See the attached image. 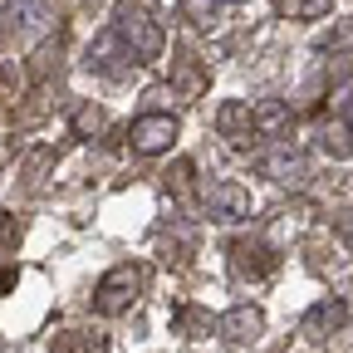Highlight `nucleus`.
Wrapping results in <instances>:
<instances>
[{
	"label": "nucleus",
	"mask_w": 353,
	"mask_h": 353,
	"mask_svg": "<svg viewBox=\"0 0 353 353\" xmlns=\"http://www.w3.org/2000/svg\"><path fill=\"white\" fill-rule=\"evenodd\" d=\"M216 15H221V0H182V20L196 30H206Z\"/></svg>",
	"instance_id": "nucleus-15"
},
{
	"label": "nucleus",
	"mask_w": 353,
	"mask_h": 353,
	"mask_svg": "<svg viewBox=\"0 0 353 353\" xmlns=\"http://www.w3.org/2000/svg\"><path fill=\"white\" fill-rule=\"evenodd\" d=\"M113 30L123 34V44L132 50L138 64H157L162 50H167V30H162V20L143 6V0H123L118 15H113Z\"/></svg>",
	"instance_id": "nucleus-1"
},
{
	"label": "nucleus",
	"mask_w": 353,
	"mask_h": 353,
	"mask_svg": "<svg viewBox=\"0 0 353 353\" xmlns=\"http://www.w3.org/2000/svg\"><path fill=\"white\" fill-rule=\"evenodd\" d=\"M348 324V304L339 299V294H329V299H319L314 309L304 314V334L309 339H324V334H339Z\"/></svg>",
	"instance_id": "nucleus-8"
},
{
	"label": "nucleus",
	"mask_w": 353,
	"mask_h": 353,
	"mask_svg": "<svg viewBox=\"0 0 353 353\" xmlns=\"http://www.w3.org/2000/svg\"><path fill=\"white\" fill-rule=\"evenodd\" d=\"M319 152H329V157H353V128H348V123H334V128H324V138H319Z\"/></svg>",
	"instance_id": "nucleus-14"
},
{
	"label": "nucleus",
	"mask_w": 353,
	"mask_h": 353,
	"mask_svg": "<svg viewBox=\"0 0 353 353\" xmlns=\"http://www.w3.org/2000/svg\"><path fill=\"white\" fill-rule=\"evenodd\" d=\"M172 143H176V118L172 113H143V118H132V128H128V148L143 152V157H157Z\"/></svg>",
	"instance_id": "nucleus-3"
},
{
	"label": "nucleus",
	"mask_w": 353,
	"mask_h": 353,
	"mask_svg": "<svg viewBox=\"0 0 353 353\" xmlns=\"http://www.w3.org/2000/svg\"><path fill=\"white\" fill-rule=\"evenodd\" d=\"M260 172L270 176V182H304L309 176V157L304 152H270V157H260Z\"/></svg>",
	"instance_id": "nucleus-10"
},
{
	"label": "nucleus",
	"mask_w": 353,
	"mask_h": 353,
	"mask_svg": "<svg viewBox=\"0 0 353 353\" xmlns=\"http://www.w3.org/2000/svg\"><path fill=\"white\" fill-rule=\"evenodd\" d=\"M353 44V20H343L339 30H329V39H324V50H348Z\"/></svg>",
	"instance_id": "nucleus-18"
},
{
	"label": "nucleus",
	"mask_w": 353,
	"mask_h": 353,
	"mask_svg": "<svg viewBox=\"0 0 353 353\" xmlns=\"http://www.w3.org/2000/svg\"><path fill=\"white\" fill-rule=\"evenodd\" d=\"M103 128V113L99 108H79L74 113V132H99Z\"/></svg>",
	"instance_id": "nucleus-17"
},
{
	"label": "nucleus",
	"mask_w": 353,
	"mask_h": 353,
	"mask_svg": "<svg viewBox=\"0 0 353 353\" xmlns=\"http://www.w3.org/2000/svg\"><path fill=\"white\" fill-rule=\"evenodd\" d=\"M339 118L353 128V88H343V94H339Z\"/></svg>",
	"instance_id": "nucleus-20"
},
{
	"label": "nucleus",
	"mask_w": 353,
	"mask_h": 353,
	"mask_svg": "<svg viewBox=\"0 0 353 353\" xmlns=\"http://www.w3.org/2000/svg\"><path fill=\"white\" fill-rule=\"evenodd\" d=\"M6 290H15V270H0V294Z\"/></svg>",
	"instance_id": "nucleus-21"
},
{
	"label": "nucleus",
	"mask_w": 353,
	"mask_h": 353,
	"mask_svg": "<svg viewBox=\"0 0 353 353\" xmlns=\"http://www.w3.org/2000/svg\"><path fill=\"white\" fill-rule=\"evenodd\" d=\"M216 132H221V138H231V143H245L255 132V108L241 103V99H226L216 108Z\"/></svg>",
	"instance_id": "nucleus-9"
},
{
	"label": "nucleus",
	"mask_w": 353,
	"mask_h": 353,
	"mask_svg": "<svg viewBox=\"0 0 353 353\" xmlns=\"http://www.w3.org/2000/svg\"><path fill=\"white\" fill-rule=\"evenodd\" d=\"M231 265H236V275H245V280H265L275 270V250L265 241H236L231 245Z\"/></svg>",
	"instance_id": "nucleus-7"
},
{
	"label": "nucleus",
	"mask_w": 353,
	"mask_h": 353,
	"mask_svg": "<svg viewBox=\"0 0 353 353\" xmlns=\"http://www.w3.org/2000/svg\"><path fill=\"white\" fill-rule=\"evenodd\" d=\"M206 216L216 221V226H236V221H245L250 216V192L241 187V182H211V192H206Z\"/></svg>",
	"instance_id": "nucleus-4"
},
{
	"label": "nucleus",
	"mask_w": 353,
	"mask_h": 353,
	"mask_svg": "<svg viewBox=\"0 0 353 353\" xmlns=\"http://www.w3.org/2000/svg\"><path fill=\"white\" fill-rule=\"evenodd\" d=\"M290 128H294L290 103H280V99H265V103H255V132H260V138H285Z\"/></svg>",
	"instance_id": "nucleus-11"
},
{
	"label": "nucleus",
	"mask_w": 353,
	"mask_h": 353,
	"mask_svg": "<svg viewBox=\"0 0 353 353\" xmlns=\"http://www.w3.org/2000/svg\"><path fill=\"white\" fill-rule=\"evenodd\" d=\"M216 334L226 339L231 348H250L265 334V314H260L255 304H236V309H226V314L216 319Z\"/></svg>",
	"instance_id": "nucleus-5"
},
{
	"label": "nucleus",
	"mask_w": 353,
	"mask_h": 353,
	"mask_svg": "<svg viewBox=\"0 0 353 353\" xmlns=\"http://www.w3.org/2000/svg\"><path fill=\"white\" fill-rule=\"evenodd\" d=\"M50 353H103V339L79 334V329H64L59 339H50Z\"/></svg>",
	"instance_id": "nucleus-13"
},
{
	"label": "nucleus",
	"mask_w": 353,
	"mask_h": 353,
	"mask_svg": "<svg viewBox=\"0 0 353 353\" xmlns=\"http://www.w3.org/2000/svg\"><path fill=\"white\" fill-rule=\"evenodd\" d=\"M20 216H10V211H0V250H10L15 241H20Z\"/></svg>",
	"instance_id": "nucleus-16"
},
{
	"label": "nucleus",
	"mask_w": 353,
	"mask_h": 353,
	"mask_svg": "<svg viewBox=\"0 0 353 353\" xmlns=\"http://www.w3.org/2000/svg\"><path fill=\"white\" fill-rule=\"evenodd\" d=\"M138 294H143V270L138 265H113V270L99 280V290H94V314H103V319L128 314Z\"/></svg>",
	"instance_id": "nucleus-2"
},
{
	"label": "nucleus",
	"mask_w": 353,
	"mask_h": 353,
	"mask_svg": "<svg viewBox=\"0 0 353 353\" xmlns=\"http://www.w3.org/2000/svg\"><path fill=\"white\" fill-rule=\"evenodd\" d=\"M128 64H138V59H132V50L123 44V34H118V30H103L94 44H88V69H99V74L118 79Z\"/></svg>",
	"instance_id": "nucleus-6"
},
{
	"label": "nucleus",
	"mask_w": 353,
	"mask_h": 353,
	"mask_svg": "<svg viewBox=\"0 0 353 353\" xmlns=\"http://www.w3.org/2000/svg\"><path fill=\"white\" fill-rule=\"evenodd\" d=\"M334 231H339V241H343V245H348V250H353V206H348V211H339V216H334Z\"/></svg>",
	"instance_id": "nucleus-19"
},
{
	"label": "nucleus",
	"mask_w": 353,
	"mask_h": 353,
	"mask_svg": "<svg viewBox=\"0 0 353 353\" xmlns=\"http://www.w3.org/2000/svg\"><path fill=\"white\" fill-rule=\"evenodd\" d=\"M275 10L285 20H324L334 10V0H275Z\"/></svg>",
	"instance_id": "nucleus-12"
}]
</instances>
